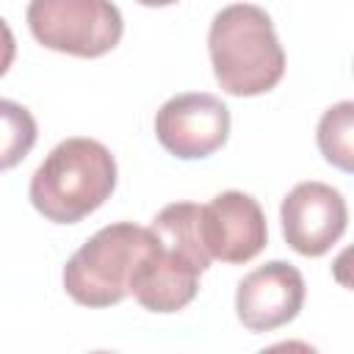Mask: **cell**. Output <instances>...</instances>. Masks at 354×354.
Here are the masks:
<instances>
[{
    "label": "cell",
    "mask_w": 354,
    "mask_h": 354,
    "mask_svg": "<svg viewBox=\"0 0 354 354\" xmlns=\"http://www.w3.org/2000/svg\"><path fill=\"white\" fill-rule=\"evenodd\" d=\"M207 50L218 86L232 97L266 94L285 75V53L274 22L252 3H232L213 17Z\"/></svg>",
    "instance_id": "1"
},
{
    "label": "cell",
    "mask_w": 354,
    "mask_h": 354,
    "mask_svg": "<svg viewBox=\"0 0 354 354\" xmlns=\"http://www.w3.org/2000/svg\"><path fill=\"white\" fill-rule=\"evenodd\" d=\"M116 188V160L94 138L75 136L50 149L30 177L33 207L55 224H75L94 213Z\"/></svg>",
    "instance_id": "2"
},
{
    "label": "cell",
    "mask_w": 354,
    "mask_h": 354,
    "mask_svg": "<svg viewBox=\"0 0 354 354\" xmlns=\"http://www.w3.org/2000/svg\"><path fill=\"white\" fill-rule=\"evenodd\" d=\"M158 246L149 227L116 221L94 232L64 266V288L83 307H111L130 296L138 266Z\"/></svg>",
    "instance_id": "3"
},
{
    "label": "cell",
    "mask_w": 354,
    "mask_h": 354,
    "mask_svg": "<svg viewBox=\"0 0 354 354\" xmlns=\"http://www.w3.org/2000/svg\"><path fill=\"white\" fill-rule=\"evenodd\" d=\"M28 28L47 50L100 58L119 44L124 22L111 0H30Z\"/></svg>",
    "instance_id": "4"
},
{
    "label": "cell",
    "mask_w": 354,
    "mask_h": 354,
    "mask_svg": "<svg viewBox=\"0 0 354 354\" xmlns=\"http://www.w3.org/2000/svg\"><path fill=\"white\" fill-rule=\"evenodd\" d=\"M155 136L174 158H207L230 136V108L207 91L174 94L155 113Z\"/></svg>",
    "instance_id": "5"
},
{
    "label": "cell",
    "mask_w": 354,
    "mask_h": 354,
    "mask_svg": "<svg viewBox=\"0 0 354 354\" xmlns=\"http://www.w3.org/2000/svg\"><path fill=\"white\" fill-rule=\"evenodd\" d=\"M282 235L288 246L304 257L326 254L346 232L348 210L337 188L310 180L299 183L279 207Z\"/></svg>",
    "instance_id": "6"
},
{
    "label": "cell",
    "mask_w": 354,
    "mask_h": 354,
    "mask_svg": "<svg viewBox=\"0 0 354 354\" xmlns=\"http://www.w3.org/2000/svg\"><path fill=\"white\" fill-rule=\"evenodd\" d=\"M202 241L210 260L249 263L268 243L263 207L243 191H221L202 205Z\"/></svg>",
    "instance_id": "7"
},
{
    "label": "cell",
    "mask_w": 354,
    "mask_h": 354,
    "mask_svg": "<svg viewBox=\"0 0 354 354\" xmlns=\"http://www.w3.org/2000/svg\"><path fill=\"white\" fill-rule=\"evenodd\" d=\"M304 304V277L285 260H271L249 271L235 290L238 321L249 332H271L299 315Z\"/></svg>",
    "instance_id": "8"
},
{
    "label": "cell",
    "mask_w": 354,
    "mask_h": 354,
    "mask_svg": "<svg viewBox=\"0 0 354 354\" xmlns=\"http://www.w3.org/2000/svg\"><path fill=\"white\" fill-rule=\"evenodd\" d=\"M202 271L205 268L191 254L158 241V246L149 252V257L138 266L130 293L136 296V301L144 310L177 313L194 301V296L199 290Z\"/></svg>",
    "instance_id": "9"
},
{
    "label": "cell",
    "mask_w": 354,
    "mask_h": 354,
    "mask_svg": "<svg viewBox=\"0 0 354 354\" xmlns=\"http://www.w3.org/2000/svg\"><path fill=\"white\" fill-rule=\"evenodd\" d=\"M318 149L332 166L343 171L354 169V102L351 100H343L329 111H324L318 122Z\"/></svg>",
    "instance_id": "10"
},
{
    "label": "cell",
    "mask_w": 354,
    "mask_h": 354,
    "mask_svg": "<svg viewBox=\"0 0 354 354\" xmlns=\"http://www.w3.org/2000/svg\"><path fill=\"white\" fill-rule=\"evenodd\" d=\"M36 136L39 127L33 113L14 100H0V171L22 163L33 149Z\"/></svg>",
    "instance_id": "11"
},
{
    "label": "cell",
    "mask_w": 354,
    "mask_h": 354,
    "mask_svg": "<svg viewBox=\"0 0 354 354\" xmlns=\"http://www.w3.org/2000/svg\"><path fill=\"white\" fill-rule=\"evenodd\" d=\"M14 55H17V41H14V33L8 28V22L0 17V77L8 72V66L14 64Z\"/></svg>",
    "instance_id": "12"
},
{
    "label": "cell",
    "mask_w": 354,
    "mask_h": 354,
    "mask_svg": "<svg viewBox=\"0 0 354 354\" xmlns=\"http://www.w3.org/2000/svg\"><path fill=\"white\" fill-rule=\"evenodd\" d=\"M141 6H149V8H163V6H171L177 0H138Z\"/></svg>",
    "instance_id": "13"
}]
</instances>
